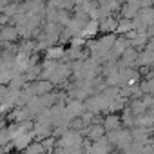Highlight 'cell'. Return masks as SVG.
I'll return each mask as SVG.
<instances>
[{
  "label": "cell",
  "mask_w": 154,
  "mask_h": 154,
  "mask_svg": "<svg viewBox=\"0 0 154 154\" xmlns=\"http://www.w3.org/2000/svg\"><path fill=\"white\" fill-rule=\"evenodd\" d=\"M102 134H103V127H93L89 132L91 138H102Z\"/></svg>",
  "instance_id": "1"
},
{
  "label": "cell",
  "mask_w": 154,
  "mask_h": 154,
  "mask_svg": "<svg viewBox=\"0 0 154 154\" xmlns=\"http://www.w3.org/2000/svg\"><path fill=\"white\" fill-rule=\"evenodd\" d=\"M116 123H118V118L114 116V118H109V120H107V125H105V127H107V129H111V127H114Z\"/></svg>",
  "instance_id": "2"
}]
</instances>
